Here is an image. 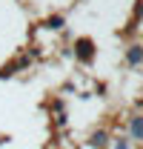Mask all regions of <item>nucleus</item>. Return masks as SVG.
<instances>
[{
    "mask_svg": "<svg viewBox=\"0 0 143 149\" xmlns=\"http://www.w3.org/2000/svg\"><path fill=\"white\" fill-rule=\"evenodd\" d=\"M74 57L80 63H92L94 60V43H92L89 37H77L74 40Z\"/></svg>",
    "mask_w": 143,
    "mask_h": 149,
    "instance_id": "nucleus-1",
    "label": "nucleus"
},
{
    "mask_svg": "<svg viewBox=\"0 0 143 149\" xmlns=\"http://www.w3.org/2000/svg\"><path fill=\"white\" fill-rule=\"evenodd\" d=\"M126 63H129V66L143 63V46H129V52H126Z\"/></svg>",
    "mask_w": 143,
    "mask_h": 149,
    "instance_id": "nucleus-2",
    "label": "nucleus"
},
{
    "mask_svg": "<svg viewBox=\"0 0 143 149\" xmlns=\"http://www.w3.org/2000/svg\"><path fill=\"white\" fill-rule=\"evenodd\" d=\"M43 26H46V29H52V32H57V29H63V26H66V17H63V15H52V17L43 20Z\"/></svg>",
    "mask_w": 143,
    "mask_h": 149,
    "instance_id": "nucleus-3",
    "label": "nucleus"
},
{
    "mask_svg": "<svg viewBox=\"0 0 143 149\" xmlns=\"http://www.w3.org/2000/svg\"><path fill=\"white\" fill-rule=\"evenodd\" d=\"M89 143H92V146H97V149H103V146L109 143V135H106L103 129H100V132H94V135L89 138Z\"/></svg>",
    "mask_w": 143,
    "mask_h": 149,
    "instance_id": "nucleus-4",
    "label": "nucleus"
},
{
    "mask_svg": "<svg viewBox=\"0 0 143 149\" xmlns=\"http://www.w3.org/2000/svg\"><path fill=\"white\" fill-rule=\"evenodd\" d=\"M132 138L135 141H143V115L140 118H132Z\"/></svg>",
    "mask_w": 143,
    "mask_h": 149,
    "instance_id": "nucleus-5",
    "label": "nucleus"
},
{
    "mask_svg": "<svg viewBox=\"0 0 143 149\" xmlns=\"http://www.w3.org/2000/svg\"><path fill=\"white\" fill-rule=\"evenodd\" d=\"M112 146H115V149H129V141H126V138H115Z\"/></svg>",
    "mask_w": 143,
    "mask_h": 149,
    "instance_id": "nucleus-6",
    "label": "nucleus"
}]
</instances>
